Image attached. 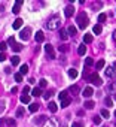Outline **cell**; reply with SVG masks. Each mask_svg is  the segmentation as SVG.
<instances>
[{
  "label": "cell",
  "mask_w": 116,
  "mask_h": 127,
  "mask_svg": "<svg viewBox=\"0 0 116 127\" xmlns=\"http://www.w3.org/2000/svg\"><path fill=\"white\" fill-rule=\"evenodd\" d=\"M115 117H116V111H115Z\"/></svg>",
  "instance_id": "db71d44e"
},
{
  "label": "cell",
  "mask_w": 116,
  "mask_h": 127,
  "mask_svg": "<svg viewBox=\"0 0 116 127\" xmlns=\"http://www.w3.org/2000/svg\"><path fill=\"white\" fill-rule=\"evenodd\" d=\"M28 109H30V112H37V111H39V105H37V103H31V105L28 106Z\"/></svg>",
  "instance_id": "d6986e66"
},
{
  "label": "cell",
  "mask_w": 116,
  "mask_h": 127,
  "mask_svg": "<svg viewBox=\"0 0 116 127\" xmlns=\"http://www.w3.org/2000/svg\"><path fill=\"white\" fill-rule=\"evenodd\" d=\"M101 117H103V118H109V117H110V112H109L107 109H101Z\"/></svg>",
  "instance_id": "836d02e7"
},
{
  "label": "cell",
  "mask_w": 116,
  "mask_h": 127,
  "mask_svg": "<svg viewBox=\"0 0 116 127\" xmlns=\"http://www.w3.org/2000/svg\"><path fill=\"white\" fill-rule=\"evenodd\" d=\"M71 127H83V124H82V123H73Z\"/></svg>",
  "instance_id": "7dc6e473"
},
{
  "label": "cell",
  "mask_w": 116,
  "mask_h": 127,
  "mask_svg": "<svg viewBox=\"0 0 116 127\" xmlns=\"http://www.w3.org/2000/svg\"><path fill=\"white\" fill-rule=\"evenodd\" d=\"M115 100H116V94H115Z\"/></svg>",
  "instance_id": "f5cc1de1"
},
{
  "label": "cell",
  "mask_w": 116,
  "mask_h": 127,
  "mask_svg": "<svg viewBox=\"0 0 116 127\" xmlns=\"http://www.w3.org/2000/svg\"><path fill=\"white\" fill-rule=\"evenodd\" d=\"M69 91L73 93V94H79V93H81V90H79V87H77V85H71V87L69 88Z\"/></svg>",
  "instance_id": "9a60e30c"
},
{
  "label": "cell",
  "mask_w": 116,
  "mask_h": 127,
  "mask_svg": "<svg viewBox=\"0 0 116 127\" xmlns=\"http://www.w3.org/2000/svg\"><path fill=\"white\" fill-rule=\"evenodd\" d=\"M43 127H57V123L55 121H52V120H49L48 118V121L43 124Z\"/></svg>",
  "instance_id": "ffe728a7"
},
{
  "label": "cell",
  "mask_w": 116,
  "mask_h": 127,
  "mask_svg": "<svg viewBox=\"0 0 116 127\" xmlns=\"http://www.w3.org/2000/svg\"><path fill=\"white\" fill-rule=\"evenodd\" d=\"M116 90V84H110L109 85V91H115Z\"/></svg>",
  "instance_id": "ee69618b"
},
{
  "label": "cell",
  "mask_w": 116,
  "mask_h": 127,
  "mask_svg": "<svg viewBox=\"0 0 116 127\" xmlns=\"http://www.w3.org/2000/svg\"><path fill=\"white\" fill-rule=\"evenodd\" d=\"M67 34H69V36H74V34H76V27L70 26V27L67 28Z\"/></svg>",
  "instance_id": "603a6c76"
},
{
  "label": "cell",
  "mask_w": 116,
  "mask_h": 127,
  "mask_svg": "<svg viewBox=\"0 0 116 127\" xmlns=\"http://www.w3.org/2000/svg\"><path fill=\"white\" fill-rule=\"evenodd\" d=\"M27 72H28V66H27V64H23V66H21V72H19V73H21V75L24 76V75L27 73Z\"/></svg>",
  "instance_id": "83f0119b"
},
{
  "label": "cell",
  "mask_w": 116,
  "mask_h": 127,
  "mask_svg": "<svg viewBox=\"0 0 116 127\" xmlns=\"http://www.w3.org/2000/svg\"><path fill=\"white\" fill-rule=\"evenodd\" d=\"M12 49H13L15 52H19V51L23 49V45H21V43H15V45L12 46Z\"/></svg>",
  "instance_id": "4dcf8cb0"
},
{
  "label": "cell",
  "mask_w": 116,
  "mask_h": 127,
  "mask_svg": "<svg viewBox=\"0 0 116 127\" xmlns=\"http://www.w3.org/2000/svg\"><path fill=\"white\" fill-rule=\"evenodd\" d=\"M67 96H69V91H61V93H60V99H61V100L66 99Z\"/></svg>",
  "instance_id": "60d3db41"
},
{
  "label": "cell",
  "mask_w": 116,
  "mask_h": 127,
  "mask_svg": "<svg viewBox=\"0 0 116 127\" xmlns=\"http://www.w3.org/2000/svg\"><path fill=\"white\" fill-rule=\"evenodd\" d=\"M6 48H8V45H6L5 42H0V51H2V52H3V51H5Z\"/></svg>",
  "instance_id": "b9f144b4"
},
{
  "label": "cell",
  "mask_w": 116,
  "mask_h": 127,
  "mask_svg": "<svg viewBox=\"0 0 116 127\" xmlns=\"http://www.w3.org/2000/svg\"><path fill=\"white\" fill-rule=\"evenodd\" d=\"M60 26H61V20H60V16H58V15L52 16L51 20L48 21V28L49 30H55V28H58Z\"/></svg>",
  "instance_id": "7a4b0ae2"
},
{
  "label": "cell",
  "mask_w": 116,
  "mask_h": 127,
  "mask_svg": "<svg viewBox=\"0 0 116 127\" xmlns=\"http://www.w3.org/2000/svg\"><path fill=\"white\" fill-rule=\"evenodd\" d=\"M85 52H86V46H85V43H82L79 48H77V54H79V56H83Z\"/></svg>",
  "instance_id": "e0dca14e"
},
{
  "label": "cell",
  "mask_w": 116,
  "mask_h": 127,
  "mask_svg": "<svg viewBox=\"0 0 116 127\" xmlns=\"http://www.w3.org/2000/svg\"><path fill=\"white\" fill-rule=\"evenodd\" d=\"M101 30H103V28H101V24H95V26H94V28H92V31H94L95 34H100V33H101Z\"/></svg>",
  "instance_id": "ac0fdd59"
},
{
  "label": "cell",
  "mask_w": 116,
  "mask_h": 127,
  "mask_svg": "<svg viewBox=\"0 0 116 127\" xmlns=\"http://www.w3.org/2000/svg\"><path fill=\"white\" fill-rule=\"evenodd\" d=\"M94 123H95V124H100V123H101V117H100V115H95V117H94Z\"/></svg>",
  "instance_id": "ab89813d"
},
{
  "label": "cell",
  "mask_w": 116,
  "mask_h": 127,
  "mask_svg": "<svg viewBox=\"0 0 116 127\" xmlns=\"http://www.w3.org/2000/svg\"><path fill=\"white\" fill-rule=\"evenodd\" d=\"M58 49H60L61 52H66L67 51V45H60V46H58Z\"/></svg>",
  "instance_id": "7bdbcfd3"
},
{
  "label": "cell",
  "mask_w": 116,
  "mask_h": 127,
  "mask_svg": "<svg viewBox=\"0 0 116 127\" xmlns=\"http://www.w3.org/2000/svg\"><path fill=\"white\" fill-rule=\"evenodd\" d=\"M83 106H85V108H86V109H92V108H94V106H95V103H94V102H92V100H86V102H85V105H83Z\"/></svg>",
  "instance_id": "7402d4cb"
},
{
  "label": "cell",
  "mask_w": 116,
  "mask_h": 127,
  "mask_svg": "<svg viewBox=\"0 0 116 127\" xmlns=\"http://www.w3.org/2000/svg\"><path fill=\"white\" fill-rule=\"evenodd\" d=\"M21 26H23V20H21V18H16V20L13 21V24H12V27H13L15 30L21 28Z\"/></svg>",
  "instance_id": "9c48e42d"
},
{
  "label": "cell",
  "mask_w": 116,
  "mask_h": 127,
  "mask_svg": "<svg viewBox=\"0 0 116 127\" xmlns=\"http://www.w3.org/2000/svg\"><path fill=\"white\" fill-rule=\"evenodd\" d=\"M60 38H61L63 41H67V39H69V34H67V30H66V28H61V30H60Z\"/></svg>",
  "instance_id": "4fadbf2b"
},
{
  "label": "cell",
  "mask_w": 116,
  "mask_h": 127,
  "mask_svg": "<svg viewBox=\"0 0 116 127\" xmlns=\"http://www.w3.org/2000/svg\"><path fill=\"white\" fill-rule=\"evenodd\" d=\"M23 115H24V108L21 106V108L16 109V117H23Z\"/></svg>",
  "instance_id": "e575fe53"
},
{
  "label": "cell",
  "mask_w": 116,
  "mask_h": 127,
  "mask_svg": "<svg viewBox=\"0 0 116 127\" xmlns=\"http://www.w3.org/2000/svg\"><path fill=\"white\" fill-rule=\"evenodd\" d=\"M6 124H8L9 127H15V126H16V123H15V120H13V118H9V120H6Z\"/></svg>",
  "instance_id": "1f68e13d"
},
{
  "label": "cell",
  "mask_w": 116,
  "mask_h": 127,
  "mask_svg": "<svg viewBox=\"0 0 116 127\" xmlns=\"http://www.w3.org/2000/svg\"><path fill=\"white\" fill-rule=\"evenodd\" d=\"M104 102H106V105H107V106H112V105H113V100H112V97H109V96L104 99Z\"/></svg>",
  "instance_id": "74e56055"
},
{
  "label": "cell",
  "mask_w": 116,
  "mask_h": 127,
  "mask_svg": "<svg viewBox=\"0 0 116 127\" xmlns=\"http://www.w3.org/2000/svg\"><path fill=\"white\" fill-rule=\"evenodd\" d=\"M106 76H107V78H113V76H116L115 70H113L112 67H107V69H106Z\"/></svg>",
  "instance_id": "5bb4252c"
},
{
  "label": "cell",
  "mask_w": 116,
  "mask_h": 127,
  "mask_svg": "<svg viewBox=\"0 0 116 127\" xmlns=\"http://www.w3.org/2000/svg\"><path fill=\"white\" fill-rule=\"evenodd\" d=\"M23 91H24V93H28V91H30V87H28V85H27V87H24Z\"/></svg>",
  "instance_id": "c3c4849f"
},
{
  "label": "cell",
  "mask_w": 116,
  "mask_h": 127,
  "mask_svg": "<svg viewBox=\"0 0 116 127\" xmlns=\"http://www.w3.org/2000/svg\"><path fill=\"white\" fill-rule=\"evenodd\" d=\"M113 41H115V42H116V30H115V31H113Z\"/></svg>",
  "instance_id": "816d5d0a"
},
{
  "label": "cell",
  "mask_w": 116,
  "mask_h": 127,
  "mask_svg": "<svg viewBox=\"0 0 116 127\" xmlns=\"http://www.w3.org/2000/svg\"><path fill=\"white\" fill-rule=\"evenodd\" d=\"M89 81L94 84V85H97V87H100L101 84H103V81H101V78L97 75V73H92V75H89Z\"/></svg>",
  "instance_id": "3957f363"
},
{
  "label": "cell",
  "mask_w": 116,
  "mask_h": 127,
  "mask_svg": "<svg viewBox=\"0 0 116 127\" xmlns=\"http://www.w3.org/2000/svg\"><path fill=\"white\" fill-rule=\"evenodd\" d=\"M52 94H54V91H52V90H48V91H46V93L43 94V97H45V99H49V97H51Z\"/></svg>",
  "instance_id": "f35d334b"
},
{
  "label": "cell",
  "mask_w": 116,
  "mask_h": 127,
  "mask_svg": "<svg viewBox=\"0 0 116 127\" xmlns=\"http://www.w3.org/2000/svg\"><path fill=\"white\" fill-rule=\"evenodd\" d=\"M45 51H46V54H48V58H49V60H54V58H55V52H54V48H52L51 43H46V45H45Z\"/></svg>",
  "instance_id": "277c9868"
},
{
  "label": "cell",
  "mask_w": 116,
  "mask_h": 127,
  "mask_svg": "<svg viewBox=\"0 0 116 127\" xmlns=\"http://www.w3.org/2000/svg\"><path fill=\"white\" fill-rule=\"evenodd\" d=\"M43 41H45V34H43V31H42V30H39V31L36 33V42L42 43Z\"/></svg>",
  "instance_id": "52a82bcc"
},
{
  "label": "cell",
  "mask_w": 116,
  "mask_h": 127,
  "mask_svg": "<svg viewBox=\"0 0 116 127\" xmlns=\"http://www.w3.org/2000/svg\"><path fill=\"white\" fill-rule=\"evenodd\" d=\"M95 67L97 69H103L104 67V60H98V61L95 63Z\"/></svg>",
  "instance_id": "d6a6232c"
},
{
  "label": "cell",
  "mask_w": 116,
  "mask_h": 127,
  "mask_svg": "<svg viewBox=\"0 0 116 127\" xmlns=\"http://www.w3.org/2000/svg\"><path fill=\"white\" fill-rule=\"evenodd\" d=\"M76 23H77V26H79L81 28H85L86 26H88V16H86V14L85 12H81L79 15H77V20H76Z\"/></svg>",
  "instance_id": "6da1fadb"
},
{
  "label": "cell",
  "mask_w": 116,
  "mask_h": 127,
  "mask_svg": "<svg viewBox=\"0 0 116 127\" xmlns=\"http://www.w3.org/2000/svg\"><path fill=\"white\" fill-rule=\"evenodd\" d=\"M11 91H12V93H13V94H15V93H16V91H18V88H16V87H13V88H12V90H11Z\"/></svg>",
  "instance_id": "681fc988"
},
{
  "label": "cell",
  "mask_w": 116,
  "mask_h": 127,
  "mask_svg": "<svg viewBox=\"0 0 116 127\" xmlns=\"http://www.w3.org/2000/svg\"><path fill=\"white\" fill-rule=\"evenodd\" d=\"M112 69H113V70H115V73H116V61H115V63H113V66H112Z\"/></svg>",
  "instance_id": "f907efd6"
},
{
  "label": "cell",
  "mask_w": 116,
  "mask_h": 127,
  "mask_svg": "<svg viewBox=\"0 0 116 127\" xmlns=\"http://www.w3.org/2000/svg\"><path fill=\"white\" fill-rule=\"evenodd\" d=\"M46 121H48V118H46L45 115H40V117H37V118L34 120V123H36V124H45Z\"/></svg>",
  "instance_id": "7c38bea8"
},
{
  "label": "cell",
  "mask_w": 116,
  "mask_h": 127,
  "mask_svg": "<svg viewBox=\"0 0 116 127\" xmlns=\"http://www.w3.org/2000/svg\"><path fill=\"white\" fill-rule=\"evenodd\" d=\"M21 103H30V96L28 94L21 96Z\"/></svg>",
  "instance_id": "f546056e"
},
{
  "label": "cell",
  "mask_w": 116,
  "mask_h": 127,
  "mask_svg": "<svg viewBox=\"0 0 116 127\" xmlns=\"http://www.w3.org/2000/svg\"><path fill=\"white\" fill-rule=\"evenodd\" d=\"M64 14H66V16H67V18L73 16V14H74V8H73V6H67V8H66V11H64Z\"/></svg>",
  "instance_id": "ba28073f"
},
{
  "label": "cell",
  "mask_w": 116,
  "mask_h": 127,
  "mask_svg": "<svg viewBox=\"0 0 116 127\" xmlns=\"http://www.w3.org/2000/svg\"><path fill=\"white\" fill-rule=\"evenodd\" d=\"M70 103H71V99H70L69 96H67L66 99H63V100H61V106H63V108H67Z\"/></svg>",
  "instance_id": "2e32d148"
},
{
  "label": "cell",
  "mask_w": 116,
  "mask_h": 127,
  "mask_svg": "<svg viewBox=\"0 0 116 127\" xmlns=\"http://www.w3.org/2000/svg\"><path fill=\"white\" fill-rule=\"evenodd\" d=\"M15 81L16 82H23V75L21 73H15Z\"/></svg>",
  "instance_id": "8d00e7d4"
},
{
  "label": "cell",
  "mask_w": 116,
  "mask_h": 127,
  "mask_svg": "<svg viewBox=\"0 0 116 127\" xmlns=\"http://www.w3.org/2000/svg\"><path fill=\"white\" fill-rule=\"evenodd\" d=\"M67 75H69L71 79H74V78H77V75H79V73H77L76 69H69V70H67Z\"/></svg>",
  "instance_id": "30bf717a"
},
{
  "label": "cell",
  "mask_w": 116,
  "mask_h": 127,
  "mask_svg": "<svg viewBox=\"0 0 116 127\" xmlns=\"http://www.w3.org/2000/svg\"><path fill=\"white\" fill-rule=\"evenodd\" d=\"M94 94V90H92V87H86L85 90H83V96L85 97H91Z\"/></svg>",
  "instance_id": "8fae6325"
},
{
  "label": "cell",
  "mask_w": 116,
  "mask_h": 127,
  "mask_svg": "<svg viewBox=\"0 0 116 127\" xmlns=\"http://www.w3.org/2000/svg\"><path fill=\"white\" fill-rule=\"evenodd\" d=\"M5 60H6V54L2 52V54H0V61H5Z\"/></svg>",
  "instance_id": "bcb514c9"
},
{
  "label": "cell",
  "mask_w": 116,
  "mask_h": 127,
  "mask_svg": "<svg viewBox=\"0 0 116 127\" xmlns=\"http://www.w3.org/2000/svg\"><path fill=\"white\" fill-rule=\"evenodd\" d=\"M46 85H48V81H46L45 78H43V79H40V81H39V88H40V90H42V88H45Z\"/></svg>",
  "instance_id": "4316f807"
},
{
  "label": "cell",
  "mask_w": 116,
  "mask_h": 127,
  "mask_svg": "<svg viewBox=\"0 0 116 127\" xmlns=\"http://www.w3.org/2000/svg\"><path fill=\"white\" fill-rule=\"evenodd\" d=\"M106 20H107V15H106V14H100V15H98V23H100V24L104 23Z\"/></svg>",
  "instance_id": "f1b7e54d"
},
{
  "label": "cell",
  "mask_w": 116,
  "mask_h": 127,
  "mask_svg": "<svg viewBox=\"0 0 116 127\" xmlns=\"http://www.w3.org/2000/svg\"><path fill=\"white\" fill-rule=\"evenodd\" d=\"M21 6H23V0H16L15 5H13V8H12V12H13V14H19Z\"/></svg>",
  "instance_id": "8992f818"
},
{
  "label": "cell",
  "mask_w": 116,
  "mask_h": 127,
  "mask_svg": "<svg viewBox=\"0 0 116 127\" xmlns=\"http://www.w3.org/2000/svg\"><path fill=\"white\" fill-rule=\"evenodd\" d=\"M48 108H49V111H51V112H57V103H55V102H49Z\"/></svg>",
  "instance_id": "44dd1931"
},
{
  "label": "cell",
  "mask_w": 116,
  "mask_h": 127,
  "mask_svg": "<svg viewBox=\"0 0 116 127\" xmlns=\"http://www.w3.org/2000/svg\"><path fill=\"white\" fill-rule=\"evenodd\" d=\"M30 31H31V30H30L28 27H25V28L21 30V34H19V36H21L23 41H28V39H30Z\"/></svg>",
  "instance_id": "5b68a950"
},
{
  "label": "cell",
  "mask_w": 116,
  "mask_h": 127,
  "mask_svg": "<svg viewBox=\"0 0 116 127\" xmlns=\"http://www.w3.org/2000/svg\"><path fill=\"white\" fill-rule=\"evenodd\" d=\"M83 42L85 43H91L92 42V34H85L83 36Z\"/></svg>",
  "instance_id": "d4e9b609"
},
{
  "label": "cell",
  "mask_w": 116,
  "mask_h": 127,
  "mask_svg": "<svg viewBox=\"0 0 116 127\" xmlns=\"http://www.w3.org/2000/svg\"><path fill=\"white\" fill-rule=\"evenodd\" d=\"M8 43H9V45H12V46L15 45V39L12 38V36H11V38H9V41H8Z\"/></svg>",
  "instance_id": "f6af8a7d"
},
{
  "label": "cell",
  "mask_w": 116,
  "mask_h": 127,
  "mask_svg": "<svg viewBox=\"0 0 116 127\" xmlns=\"http://www.w3.org/2000/svg\"><path fill=\"white\" fill-rule=\"evenodd\" d=\"M92 64H94V60H92V58H86V60H85V66H86V67H91Z\"/></svg>",
  "instance_id": "d590c367"
},
{
  "label": "cell",
  "mask_w": 116,
  "mask_h": 127,
  "mask_svg": "<svg viewBox=\"0 0 116 127\" xmlns=\"http://www.w3.org/2000/svg\"><path fill=\"white\" fill-rule=\"evenodd\" d=\"M33 96H36V97H39V96H42V90L39 88V87L33 88Z\"/></svg>",
  "instance_id": "cb8c5ba5"
},
{
  "label": "cell",
  "mask_w": 116,
  "mask_h": 127,
  "mask_svg": "<svg viewBox=\"0 0 116 127\" xmlns=\"http://www.w3.org/2000/svg\"><path fill=\"white\" fill-rule=\"evenodd\" d=\"M11 61H12L13 66H18L19 64V57L18 56H13V57H11Z\"/></svg>",
  "instance_id": "484cf974"
}]
</instances>
